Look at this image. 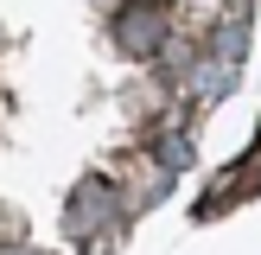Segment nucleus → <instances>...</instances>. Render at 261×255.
I'll return each mask as SVG.
<instances>
[{"label": "nucleus", "mask_w": 261, "mask_h": 255, "mask_svg": "<svg viewBox=\"0 0 261 255\" xmlns=\"http://www.w3.org/2000/svg\"><path fill=\"white\" fill-rule=\"evenodd\" d=\"M166 38H172V19H166L160 0H134V7L115 13V45H121L127 58H153Z\"/></svg>", "instance_id": "1"}, {"label": "nucleus", "mask_w": 261, "mask_h": 255, "mask_svg": "<svg viewBox=\"0 0 261 255\" xmlns=\"http://www.w3.org/2000/svg\"><path fill=\"white\" fill-rule=\"evenodd\" d=\"M115 217H121L115 185H109V178H83V185L70 191V211H64V223H70L76 236H89V230H109Z\"/></svg>", "instance_id": "2"}, {"label": "nucleus", "mask_w": 261, "mask_h": 255, "mask_svg": "<svg viewBox=\"0 0 261 255\" xmlns=\"http://www.w3.org/2000/svg\"><path fill=\"white\" fill-rule=\"evenodd\" d=\"M223 191H229V198H261V147H255V160H249V153H242V160L229 166Z\"/></svg>", "instance_id": "3"}, {"label": "nucleus", "mask_w": 261, "mask_h": 255, "mask_svg": "<svg viewBox=\"0 0 261 255\" xmlns=\"http://www.w3.org/2000/svg\"><path fill=\"white\" fill-rule=\"evenodd\" d=\"M160 166H166V172H185V166H191V140L185 134H166L160 140Z\"/></svg>", "instance_id": "4"}, {"label": "nucleus", "mask_w": 261, "mask_h": 255, "mask_svg": "<svg viewBox=\"0 0 261 255\" xmlns=\"http://www.w3.org/2000/svg\"><path fill=\"white\" fill-rule=\"evenodd\" d=\"M0 255H32V249H0Z\"/></svg>", "instance_id": "5"}, {"label": "nucleus", "mask_w": 261, "mask_h": 255, "mask_svg": "<svg viewBox=\"0 0 261 255\" xmlns=\"http://www.w3.org/2000/svg\"><path fill=\"white\" fill-rule=\"evenodd\" d=\"M160 7H166V0H160Z\"/></svg>", "instance_id": "6"}]
</instances>
